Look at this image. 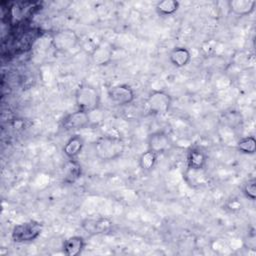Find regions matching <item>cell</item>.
<instances>
[{"mask_svg": "<svg viewBox=\"0 0 256 256\" xmlns=\"http://www.w3.org/2000/svg\"><path fill=\"white\" fill-rule=\"evenodd\" d=\"M239 152L247 155H253L256 151V140L253 136H245L240 138L236 143Z\"/></svg>", "mask_w": 256, "mask_h": 256, "instance_id": "d6986e66", "label": "cell"}, {"mask_svg": "<svg viewBox=\"0 0 256 256\" xmlns=\"http://www.w3.org/2000/svg\"><path fill=\"white\" fill-rule=\"evenodd\" d=\"M79 43L77 33L72 29H61L53 33L51 37L52 47L61 53L68 52L74 49Z\"/></svg>", "mask_w": 256, "mask_h": 256, "instance_id": "5b68a950", "label": "cell"}, {"mask_svg": "<svg viewBox=\"0 0 256 256\" xmlns=\"http://www.w3.org/2000/svg\"><path fill=\"white\" fill-rule=\"evenodd\" d=\"M158 156L159 155L157 153H155L154 151L147 149L139 157V166H140V168L145 172L151 171L157 163Z\"/></svg>", "mask_w": 256, "mask_h": 256, "instance_id": "ac0fdd59", "label": "cell"}, {"mask_svg": "<svg viewBox=\"0 0 256 256\" xmlns=\"http://www.w3.org/2000/svg\"><path fill=\"white\" fill-rule=\"evenodd\" d=\"M256 6L255 0H230L228 1L229 10L237 16H247L250 15Z\"/></svg>", "mask_w": 256, "mask_h": 256, "instance_id": "9a60e30c", "label": "cell"}, {"mask_svg": "<svg viewBox=\"0 0 256 256\" xmlns=\"http://www.w3.org/2000/svg\"><path fill=\"white\" fill-rule=\"evenodd\" d=\"M43 228V223L37 220H28L19 223L12 228L11 239L18 244L34 242L40 237Z\"/></svg>", "mask_w": 256, "mask_h": 256, "instance_id": "3957f363", "label": "cell"}, {"mask_svg": "<svg viewBox=\"0 0 256 256\" xmlns=\"http://www.w3.org/2000/svg\"><path fill=\"white\" fill-rule=\"evenodd\" d=\"M242 193L247 199L251 201H254L256 199V179L255 178H251L243 184Z\"/></svg>", "mask_w": 256, "mask_h": 256, "instance_id": "ffe728a7", "label": "cell"}, {"mask_svg": "<svg viewBox=\"0 0 256 256\" xmlns=\"http://www.w3.org/2000/svg\"><path fill=\"white\" fill-rule=\"evenodd\" d=\"M208 161L206 152L200 147H191L187 153V168L190 171H202Z\"/></svg>", "mask_w": 256, "mask_h": 256, "instance_id": "30bf717a", "label": "cell"}, {"mask_svg": "<svg viewBox=\"0 0 256 256\" xmlns=\"http://www.w3.org/2000/svg\"><path fill=\"white\" fill-rule=\"evenodd\" d=\"M172 105L171 95L164 90H153L145 99V110L150 115L161 116L168 113Z\"/></svg>", "mask_w": 256, "mask_h": 256, "instance_id": "277c9868", "label": "cell"}, {"mask_svg": "<svg viewBox=\"0 0 256 256\" xmlns=\"http://www.w3.org/2000/svg\"><path fill=\"white\" fill-rule=\"evenodd\" d=\"M96 157L102 161H112L123 155L125 142L121 137L113 135L101 136L93 143Z\"/></svg>", "mask_w": 256, "mask_h": 256, "instance_id": "6da1fadb", "label": "cell"}, {"mask_svg": "<svg viewBox=\"0 0 256 256\" xmlns=\"http://www.w3.org/2000/svg\"><path fill=\"white\" fill-rule=\"evenodd\" d=\"M107 96L117 106H126L135 100V92L128 84H117L109 87Z\"/></svg>", "mask_w": 256, "mask_h": 256, "instance_id": "52a82bcc", "label": "cell"}, {"mask_svg": "<svg viewBox=\"0 0 256 256\" xmlns=\"http://www.w3.org/2000/svg\"><path fill=\"white\" fill-rule=\"evenodd\" d=\"M81 165L75 160H69L64 167V182L73 184L81 176Z\"/></svg>", "mask_w": 256, "mask_h": 256, "instance_id": "2e32d148", "label": "cell"}, {"mask_svg": "<svg viewBox=\"0 0 256 256\" xmlns=\"http://www.w3.org/2000/svg\"><path fill=\"white\" fill-rule=\"evenodd\" d=\"M91 119L87 112L76 110L64 116L61 120V128L65 131H77L84 129L90 125Z\"/></svg>", "mask_w": 256, "mask_h": 256, "instance_id": "ba28073f", "label": "cell"}, {"mask_svg": "<svg viewBox=\"0 0 256 256\" xmlns=\"http://www.w3.org/2000/svg\"><path fill=\"white\" fill-rule=\"evenodd\" d=\"M169 61L176 68H183L188 65L191 60V53L184 46H176L169 53Z\"/></svg>", "mask_w": 256, "mask_h": 256, "instance_id": "5bb4252c", "label": "cell"}, {"mask_svg": "<svg viewBox=\"0 0 256 256\" xmlns=\"http://www.w3.org/2000/svg\"><path fill=\"white\" fill-rule=\"evenodd\" d=\"M148 149L154 151L158 155L170 150L172 142L170 137L163 131H155L148 136Z\"/></svg>", "mask_w": 256, "mask_h": 256, "instance_id": "9c48e42d", "label": "cell"}, {"mask_svg": "<svg viewBox=\"0 0 256 256\" xmlns=\"http://www.w3.org/2000/svg\"><path fill=\"white\" fill-rule=\"evenodd\" d=\"M75 103L78 110L91 113L100 106V93L98 89L89 84H81L77 87L75 94Z\"/></svg>", "mask_w": 256, "mask_h": 256, "instance_id": "7a4b0ae2", "label": "cell"}, {"mask_svg": "<svg viewBox=\"0 0 256 256\" xmlns=\"http://www.w3.org/2000/svg\"><path fill=\"white\" fill-rule=\"evenodd\" d=\"M180 3L176 0H162L156 3L155 10L160 16H171L179 9Z\"/></svg>", "mask_w": 256, "mask_h": 256, "instance_id": "e0dca14e", "label": "cell"}, {"mask_svg": "<svg viewBox=\"0 0 256 256\" xmlns=\"http://www.w3.org/2000/svg\"><path fill=\"white\" fill-rule=\"evenodd\" d=\"M85 245L86 242L84 237L80 235H74L64 240L62 244V250L66 256H77L82 253Z\"/></svg>", "mask_w": 256, "mask_h": 256, "instance_id": "4fadbf2b", "label": "cell"}, {"mask_svg": "<svg viewBox=\"0 0 256 256\" xmlns=\"http://www.w3.org/2000/svg\"><path fill=\"white\" fill-rule=\"evenodd\" d=\"M81 228L90 236L109 233L113 228V221L108 217H89L81 221Z\"/></svg>", "mask_w": 256, "mask_h": 256, "instance_id": "8992f818", "label": "cell"}, {"mask_svg": "<svg viewBox=\"0 0 256 256\" xmlns=\"http://www.w3.org/2000/svg\"><path fill=\"white\" fill-rule=\"evenodd\" d=\"M112 56L113 48L107 42H100L93 48L91 52V59L97 66H105L109 64L112 60Z\"/></svg>", "mask_w": 256, "mask_h": 256, "instance_id": "8fae6325", "label": "cell"}, {"mask_svg": "<svg viewBox=\"0 0 256 256\" xmlns=\"http://www.w3.org/2000/svg\"><path fill=\"white\" fill-rule=\"evenodd\" d=\"M85 141L83 137L79 134H73L64 144L63 153L69 159H76L84 148Z\"/></svg>", "mask_w": 256, "mask_h": 256, "instance_id": "7c38bea8", "label": "cell"}]
</instances>
